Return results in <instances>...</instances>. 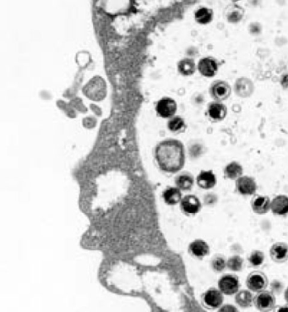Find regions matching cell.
Instances as JSON below:
<instances>
[{"label":"cell","instance_id":"obj_3","mask_svg":"<svg viewBox=\"0 0 288 312\" xmlns=\"http://www.w3.org/2000/svg\"><path fill=\"white\" fill-rule=\"evenodd\" d=\"M210 96L215 102L222 103L230 98L232 94V87L227 81L216 80L211 83L210 87Z\"/></svg>","mask_w":288,"mask_h":312},{"label":"cell","instance_id":"obj_25","mask_svg":"<svg viewBox=\"0 0 288 312\" xmlns=\"http://www.w3.org/2000/svg\"><path fill=\"white\" fill-rule=\"evenodd\" d=\"M176 184L178 189L182 190H189L194 185V178L191 175L184 173L176 178Z\"/></svg>","mask_w":288,"mask_h":312},{"label":"cell","instance_id":"obj_32","mask_svg":"<svg viewBox=\"0 0 288 312\" xmlns=\"http://www.w3.org/2000/svg\"><path fill=\"white\" fill-rule=\"evenodd\" d=\"M272 288L274 291L279 292V291L283 290V285H281L280 283H278V282H274V283H272Z\"/></svg>","mask_w":288,"mask_h":312},{"label":"cell","instance_id":"obj_33","mask_svg":"<svg viewBox=\"0 0 288 312\" xmlns=\"http://www.w3.org/2000/svg\"><path fill=\"white\" fill-rule=\"evenodd\" d=\"M285 300H286V301H287V302H288V289H287V290H286V292H285Z\"/></svg>","mask_w":288,"mask_h":312},{"label":"cell","instance_id":"obj_8","mask_svg":"<svg viewBox=\"0 0 288 312\" xmlns=\"http://www.w3.org/2000/svg\"><path fill=\"white\" fill-rule=\"evenodd\" d=\"M218 288L222 294L227 296H233L237 294L239 290V281L237 277L231 274H227L222 277L218 281Z\"/></svg>","mask_w":288,"mask_h":312},{"label":"cell","instance_id":"obj_13","mask_svg":"<svg viewBox=\"0 0 288 312\" xmlns=\"http://www.w3.org/2000/svg\"><path fill=\"white\" fill-rule=\"evenodd\" d=\"M156 111L161 117H172L177 111V103L172 98H162L157 103Z\"/></svg>","mask_w":288,"mask_h":312},{"label":"cell","instance_id":"obj_7","mask_svg":"<svg viewBox=\"0 0 288 312\" xmlns=\"http://www.w3.org/2000/svg\"><path fill=\"white\" fill-rule=\"evenodd\" d=\"M205 115L212 122H220L224 120L227 115V108L224 103L211 102L209 103Z\"/></svg>","mask_w":288,"mask_h":312},{"label":"cell","instance_id":"obj_4","mask_svg":"<svg viewBox=\"0 0 288 312\" xmlns=\"http://www.w3.org/2000/svg\"><path fill=\"white\" fill-rule=\"evenodd\" d=\"M197 70L206 78H212L218 73L219 63L213 57H205L197 64Z\"/></svg>","mask_w":288,"mask_h":312},{"label":"cell","instance_id":"obj_10","mask_svg":"<svg viewBox=\"0 0 288 312\" xmlns=\"http://www.w3.org/2000/svg\"><path fill=\"white\" fill-rule=\"evenodd\" d=\"M236 188L239 194L243 195H254L257 190V184L250 176H242L236 181Z\"/></svg>","mask_w":288,"mask_h":312},{"label":"cell","instance_id":"obj_20","mask_svg":"<svg viewBox=\"0 0 288 312\" xmlns=\"http://www.w3.org/2000/svg\"><path fill=\"white\" fill-rule=\"evenodd\" d=\"M189 251L194 257L201 258L209 255L210 248L207 243L203 240H194V242H192L189 245Z\"/></svg>","mask_w":288,"mask_h":312},{"label":"cell","instance_id":"obj_17","mask_svg":"<svg viewBox=\"0 0 288 312\" xmlns=\"http://www.w3.org/2000/svg\"><path fill=\"white\" fill-rule=\"evenodd\" d=\"M271 201L269 197L263 195L255 196L252 201V208L258 214H265L269 212L271 208Z\"/></svg>","mask_w":288,"mask_h":312},{"label":"cell","instance_id":"obj_19","mask_svg":"<svg viewBox=\"0 0 288 312\" xmlns=\"http://www.w3.org/2000/svg\"><path fill=\"white\" fill-rule=\"evenodd\" d=\"M271 256L276 262H285L288 259V246L284 243H277L271 249Z\"/></svg>","mask_w":288,"mask_h":312},{"label":"cell","instance_id":"obj_29","mask_svg":"<svg viewBox=\"0 0 288 312\" xmlns=\"http://www.w3.org/2000/svg\"><path fill=\"white\" fill-rule=\"evenodd\" d=\"M211 267L216 272H222L227 267V262L224 259V257L217 256L212 260Z\"/></svg>","mask_w":288,"mask_h":312},{"label":"cell","instance_id":"obj_23","mask_svg":"<svg viewBox=\"0 0 288 312\" xmlns=\"http://www.w3.org/2000/svg\"><path fill=\"white\" fill-rule=\"evenodd\" d=\"M236 303L240 307L247 308L251 307L254 299H253L252 294L248 290H241L237 293L235 297Z\"/></svg>","mask_w":288,"mask_h":312},{"label":"cell","instance_id":"obj_9","mask_svg":"<svg viewBox=\"0 0 288 312\" xmlns=\"http://www.w3.org/2000/svg\"><path fill=\"white\" fill-rule=\"evenodd\" d=\"M246 284L248 288L253 292H262L267 287L268 281L263 273L254 272L248 277Z\"/></svg>","mask_w":288,"mask_h":312},{"label":"cell","instance_id":"obj_2","mask_svg":"<svg viewBox=\"0 0 288 312\" xmlns=\"http://www.w3.org/2000/svg\"><path fill=\"white\" fill-rule=\"evenodd\" d=\"M84 92L86 97L91 98L92 100L99 101L105 98L106 84L101 77H94L84 88Z\"/></svg>","mask_w":288,"mask_h":312},{"label":"cell","instance_id":"obj_21","mask_svg":"<svg viewBox=\"0 0 288 312\" xmlns=\"http://www.w3.org/2000/svg\"><path fill=\"white\" fill-rule=\"evenodd\" d=\"M177 69L183 76H191L196 71L197 67L194 59L185 58L179 61L177 64Z\"/></svg>","mask_w":288,"mask_h":312},{"label":"cell","instance_id":"obj_5","mask_svg":"<svg viewBox=\"0 0 288 312\" xmlns=\"http://www.w3.org/2000/svg\"><path fill=\"white\" fill-rule=\"evenodd\" d=\"M255 84L252 80L247 77H239L237 79L233 86V92L238 98H249L255 92Z\"/></svg>","mask_w":288,"mask_h":312},{"label":"cell","instance_id":"obj_1","mask_svg":"<svg viewBox=\"0 0 288 312\" xmlns=\"http://www.w3.org/2000/svg\"><path fill=\"white\" fill-rule=\"evenodd\" d=\"M155 155L161 169L166 172L176 173L184 165V148L183 144L176 140L161 143L156 148Z\"/></svg>","mask_w":288,"mask_h":312},{"label":"cell","instance_id":"obj_26","mask_svg":"<svg viewBox=\"0 0 288 312\" xmlns=\"http://www.w3.org/2000/svg\"><path fill=\"white\" fill-rule=\"evenodd\" d=\"M168 128L172 132H181L186 128L185 121L181 117L172 118L168 123Z\"/></svg>","mask_w":288,"mask_h":312},{"label":"cell","instance_id":"obj_22","mask_svg":"<svg viewBox=\"0 0 288 312\" xmlns=\"http://www.w3.org/2000/svg\"><path fill=\"white\" fill-rule=\"evenodd\" d=\"M244 169L241 164L237 162H232L225 167V177L232 180H237L243 175Z\"/></svg>","mask_w":288,"mask_h":312},{"label":"cell","instance_id":"obj_28","mask_svg":"<svg viewBox=\"0 0 288 312\" xmlns=\"http://www.w3.org/2000/svg\"><path fill=\"white\" fill-rule=\"evenodd\" d=\"M265 260V256L262 251H253L250 257V263L252 265L253 267H259L262 265Z\"/></svg>","mask_w":288,"mask_h":312},{"label":"cell","instance_id":"obj_24","mask_svg":"<svg viewBox=\"0 0 288 312\" xmlns=\"http://www.w3.org/2000/svg\"><path fill=\"white\" fill-rule=\"evenodd\" d=\"M164 200L166 203L169 205H175L181 201L182 194H181L180 189L178 188H169L166 190L163 194Z\"/></svg>","mask_w":288,"mask_h":312},{"label":"cell","instance_id":"obj_16","mask_svg":"<svg viewBox=\"0 0 288 312\" xmlns=\"http://www.w3.org/2000/svg\"><path fill=\"white\" fill-rule=\"evenodd\" d=\"M271 208L275 214L283 216L288 213V196L284 195H277L271 203Z\"/></svg>","mask_w":288,"mask_h":312},{"label":"cell","instance_id":"obj_18","mask_svg":"<svg viewBox=\"0 0 288 312\" xmlns=\"http://www.w3.org/2000/svg\"><path fill=\"white\" fill-rule=\"evenodd\" d=\"M213 9L207 7H200L194 12V20L200 25H207L213 20Z\"/></svg>","mask_w":288,"mask_h":312},{"label":"cell","instance_id":"obj_12","mask_svg":"<svg viewBox=\"0 0 288 312\" xmlns=\"http://www.w3.org/2000/svg\"><path fill=\"white\" fill-rule=\"evenodd\" d=\"M254 304L259 311L266 312L274 308L276 300L272 293L261 292L255 296Z\"/></svg>","mask_w":288,"mask_h":312},{"label":"cell","instance_id":"obj_15","mask_svg":"<svg viewBox=\"0 0 288 312\" xmlns=\"http://www.w3.org/2000/svg\"><path fill=\"white\" fill-rule=\"evenodd\" d=\"M197 184L205 190L211 189L216 184V177L215 173L209 170V171H202L200 174L197 176Z\"/></svg>","mask_w":288,"mask_h":312},{"label":"cell","instance_id":"obj_14","mask_svg":"<svg viewBox=\"0 0 288 312\" xmlns=\"http://www.w3.org/2000/svg\"><path fill=\"white\" fill-rule=\"evenodd\" d=\"M181 207L187 214H196L201 209V203L195 195H188L181 201Z\"/></svg>","mask_w":288,"mask_h":312},{"label":"cell","instance_id":"obj_30","mask_svg":"<svg viewBox=\"0 0 288 312\" xmlns=\"http://www.w3.org/2000/svg\"><path fill=\"white\" fill-rule=\"evenodd\" d=\"M249 31L252 36H259L262 33V25L258 21L250 23L249 25Z\"/></svg>","mask_w":288,"mask_h":312},{"label":"cell","instance_id":"obj_11","mask_svg":"<svg viewBox=\"0 0 288 312\" xmlns=\"http://www.w3.org/2000/svg\"><path fill=\"white\" fill-rule=\"evenodd\" d=\"M223 295L221 290L210 289L203 296V302L205 307L210 309H216L223 303Z\"/></svg>","mask_w":288,"mask_h":312},{"label":"cell","instance_id":"obj_31","mask_svg":"<svg viewBox=\"0 0 288 312\" xmlns=\"http://www.w3.org/2000/svg\"><path fill=\"white\" fill-rule=\"evenodd\" d=\"M280 85L284 91L288 92V72L283 73L281 76Z\"/></svg>","mask_w":288,"mask_h":312},{"label":"cell","instance_id":"obj_6","mask_svg":"<svg viewBox=\"0 0 288 312\" xmlns=\"http://www.w3.org/2000/svg\"><path fill=\"white\" fill-rule=\"evenodd\" d=\"M244 15L245 9L235 2L227 4L223 10V17L225 20L230 24H238L241 22Z\"/></svg>","mask_w":288,"mask_h":312},{"label":"cell","instance_id":"obj_27","mask_svg":"<svg viewBox=\"0 0 288 312\" xmlns=\"http://www.w3.org/2000/svg\"><path fill=\"white\" fill-rule=\"evenodd\" d=\"M244 260L239 256H233L230 257L227 262V267L233 272H239L243 268Z\"/></svg>","mask_w":288,"mask_h":312}]
</instances>
